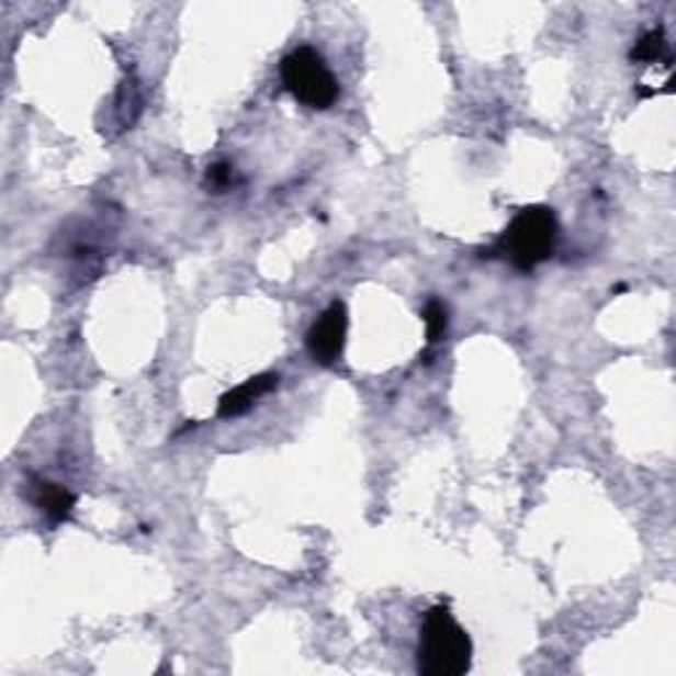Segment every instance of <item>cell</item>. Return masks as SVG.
<instances>
[{
	"mask_svg": "<svg viewBox=\"0 0 676 676\" xmlns=\"http://www.w3.org/2000/svg\"><path fill=\"white\" fill-rule=\"evenodd\" d=\"M278 375L275 373H262V375H254V379L244 381L240 386L230 388V392L223 394V399H219L217 415L219 418H238V415L249 413V409L257 405L259 399H262L264 394L275 392L278 388Z\"/></svg>",
	"mask_w": 676,
	"mask_h": 676,
	"instance_id": "5b68a950",
	"label": "cell"
},
{
	"mask_svg": "<svg viewBox=\"0 0 676 676\" xmlns=\"http://www.w3.org/2000/svg\"><path fill=\"white\" fill-rule=\"evenodd\" d=\"M557 246V217L550 206H526L499 238V251L516 270L531 272L548 262Z\"/></svg>",
	"mask_w": 676,
	"mask_h": 676,
	"instance_id": "7a4b0ae2",
	"label": "cell"
},
{
	"mask_svg": "<svg viewBox=\"0 0 676 676\" xmlns=\"http://www.w3.org/2000/svg\"><path fill=\"white\" fill-rule=\"evenodd\" d=\"M206 183L212 188H227L233 183V169L227 165H212L206 172Z\"/></svg>",
	"mask_w": 676,
	"mask_h": 676,
	"instance_id": "9c48e42d",
	"label": "cell"
},
{
	"mask_svg": "<svg viewBox=\"0 0 676 676\" xmlns=\"http://www.w3.org/2000/svg\"><path fill=\"white\" fill-rule=\"evenodd\" d=\"M30 499L35 503L37 510H43L45 516L56 523L69 521L71 510H75V503H77L75 494L64 489V486L50 484V481H43V478L32 481Z\"/></svg>",
	"mask_w": 676,
	"mask_h": 676,
	"instance_id": "8992f818",
	"label": "cell"
},
{
	"mask_svg": "<svg viewBox=\"0 0 676 676\" xmlns=\"http://www.w3.org/2000/svg\"><path fill=\"white\" fill-rule=\"evenodd\" d=\"M632 61L634 64L666 61V67H672V54H668V41L666 35H663V27L650 30L647 35L640 37V43L632 48Z\"/></svg>",
	"mask_w": 676,
	"mask_h": 676,
	"instance_id": "52a82bcc",
	"label": "cell"
},
{
	"mask_svg": "<svg viewBox=\"0 0 676 676\" xmlns=\"http://www.w3.org/2000/svg\"><path fill=\"white\" fill-rule=\"evenodd\" d=\"M347 330H349L347 304L336 298V302H330L328 309H325L307 330V352L312 360L323 368L336 365L338 357L343 354Z\"/></svg>",
	"mask_w": 676,
	"mask_h": 676,
	"instance_id": "277c9868",
	"label": "cell"
},
{
	"mask_svg": "<svg viewBox=\"0 0 676 676\" xmlns=\"http://www.w3.org/2000/svg\"><path fill=\"white\" fill-rule=\"evenodd\" d=\"M471 636L447 608H431L422 619L418 672L422 676H463L471 668Z\"/></svg>",
	"mask_w": 676,
	"mask_h": 676,
	"instance_id": "6da1fadb",
	"label": "cell"
},
{
	"mask_svg": "<svg viewBox=\"0 0 676 676\" xmlns=\"http://www.w3.org/2000/svg\"><path fill=\"white\" fill-rule=\"evenodd\" d=\"M281 80L283 88L304 106L325 112L338 101V80L334 71L328 69L325 58L309 45L291 50L281 64Z\"/></svg>",
	"mask_w": 676,
	"mask_h": 676,
	"instance_id": "3957f363",
	"label": "cell"
},
{
	"mask_svg": "<svg viewBox=\"0 0 676 676\" xmlns=\"http://www.w3.org/2000/svg\"><path fill=\"white\" fill-rule=\"evenodd\" d=\"M422 323H426V336L428 343H437L441 336L447 334V323H450V312H447L444 304L439 298H431V302L422 307Z\"/></svg>",
	"mask_w": 676,
	"mask_h": 676,
	"instance_id": "ba28073f",
	"label": "cell"
}]
</instances>
